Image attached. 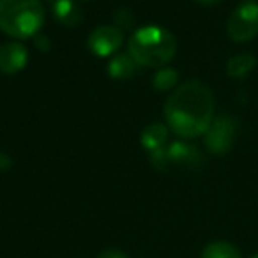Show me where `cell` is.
Segmentation results:
<instances>
[{
    "mask_svg": "<svg viewBox=\"0 0 258 258\" xmlns=\"http://www.w3.org/2000/svg\"><path fill=\"white\" fill-rule=\"evenodd\" d=\"M165 118L168 127L184 140L202 137L214 118V94L204 82L189 80L170 94Z\"/></svg>",
    "mask_w": 258,
    "mask_h": 258,
    "instance_id": "cell-1",
    "label": "cell"
},
{
    "mask_svg": "<svg viewBox=\"0 0 258 258\" xmlns=\"http://www.w3.org/2000/svg\"><path fill=\"white\" fill-rule=\"evenodd\" d=\"M177 51V41L170 30L159 25H144L127 41V53L142 68H165Z\"/></svg>",
    "mask_w": 258,
    "mask_h": 258,
    "instance_id": "cell-2",
    "label": "cell"
},
{
    "mask_svg": "<svg viewBox=\"0 0 258 258\" xmlns=\"http://www.w3.org/2000/svg\"><path fill=\"white\" fill-rule=\"evenodd\" d=\"M44 23L41 0H0V30L15 39L37 36Z\"/></svg>",
    "mask_w": 258,
    "mask_h": 258,
    "instance_id": "cell-3",
    "label": "cell"
},
{
    "mask_svg": "<svg viewBox=\"0 0 258 258\" xmlns=\"http://www.w3.org/2000/svg\"><path fill=\"white\" fill-rule=\"evenodd\" d=\"M228 36L235 43H246L258 34V2L246 0L239 4L230 15L226 23Z\"/></svg>",
    "mask_w": 258,
    "mask_h": 258,
    "instance_id": "cell-4",
    "label": "cell"
},
{
    "mask_svg": "<svg viewBox=\"0 0 258 258\" xmlns=\"http://www.w3.org/2000/svg\"><path fill=\"white\" fill-rule=\"evenodd\" d=\"M237 137V120L230 115H218L204 135L205 147L214 156H225L233 147Z\"/></svg>",
    "mask_w": 258,
    "mask_h": 258,
    "instance_id": "cell-5",
    "label": "cell"
},
{
    "mask_svg": "<svg viewBox=\"0 0 258 258\" xmlns=\"http://www.w3.org/2000/svg\"><path fill=\"white\" fill-rule=\"evenodd\" d=\"M124 44V32L115 25H101L90 32L87 46L97 57H111Z\"/></svg>",
    "mask_w": 258,
    "mask_h": 258,
    "instance_id": "cell-6",
    "label": "cell"
},
{
    "mask_svg": "<svg viewBox=\"0 0 258 258\" xmlns=\"http://www.w3.org/2000/svg\"><path fill=\"white\" fill-rule=\"evenodd\" d=\"M29 62V50L20 41H9L0 46V73L16 75Z\"/></svg>",
    "mask_w": 258,
    "mask_h": 258,
    "instance_id": "cell-7",
    "label": "cell"
},
{
    "mask_svg": "<svg viewBox=\"0 0 258 258\" xmlns=\"http://www.w3.org/2000/svg\"><path fill=\"white\" fill-rule=\"evenodd\" d=\"M51 11H53L57 22L64 27H69V29L80 25L83 20L82 9H80L76 0H55Z\"/></svg>",
    "mask_w": 258,
    "mask_h": 258,
    "instance_id": "cell-8",
    "label": "cell"
},
{
    "mask_svg": "<svg viewBox=\"0 0 258 258\" xmlns=\"http://www.w3.org/2000/svg\"><path fill=\"white\" fill-rule=\"evenodd\" d=\"M166 152H168L170 163H179L186 166H198L202 163L200 151L187 142H172L166 147Z\"/></svg>",
    "mask_w": 258,
    "mask_h": 258,
    "instance_id": "cell-9",
    "label": "cell"
},
{
    "mask_svg": "<svg viewBox=\"0 0 258 258\" xmlns=\"http://www.w3.org/2000/svg\"><path fill=\"white\" fill-rule=\"evenodd\" d=\"M138 68L140 66L129 53H115L108 62V75L115 80H125L131 78L138 71Z\"/></svg>",
    "mask_w": 258,
    "mask_h": 258,
    "instance_id": "cell-10",
    "label": "cell"
},
{
    "mask_svg": "<svg viewBox=\"0 0 258 258\" xmlns=\"http://www.w3.org/2000/svg\"><path fill=\"white\" fill-rule=\"evenodd\" d=\"M166 140H168V127H166L165 124H161V122L149 124L140 135L142 145H144L149 152L165 147Z\"/></svg>",
    "mask_w": 258,
    "mask_h": 258,
    "instance_id": "cell-11",
    "label": "cell"
},
{
    "mask_svg": "<svg viewBox=\"0 0 258 258\" xmlns=\"http://www.w3.org/2000/svg\"><path fill=\"white\" fill-rule=\"evenodd\" d=\"M254 66H256V58H254L253 55L240 53L228 60V64H226V73H228V76H232V78H244V76L253 71Z\"/></svg>",
    "mask_w": 258,
    "mask_h": 258,
    "instance_id": "cell-12",
    "label": "cell"
},
{
    "mask_svg": "<svg viewBox=\"0 0 258 258\" xmlns=\"http://www.w3.org/2000/svg\"><path fill=\"white\" fill-rule=\"evenodd\" d=\"M202 258H242V254L232 242L216 240V242H209L204 247Z\"/></svg>",
    "mask_w": 258,
    "mask_h": 258,
    "instance_id": "cell-13",
    "label": "cell"
},
{
    "mask_svg": "<svg viewBox=\"0 0 258 258\" xmlns=\"http://www.w3.org/2000/svg\"><path fill=\"white\" fill-rule=\"evenodd\" d=\"M179 82V73L173 68H159L152 76V87L159 92H166V90L173 89Z\"/></svg>",
    "mask_w": 258,
    "mask_h": 258,
    "instance_id": "cell-14",
    "label": "cell"
},
{
    "mask_svg": "<svg viewBox=\"0 0 258 258\" xmlns=\"http://www.w3.org/2000/svg\"><path fill=\"white\" fill-rule=\"evenodd\" d=\"M113 22H115V27L120 30L131 29V27L135 25V16H133V13L127 11V9H118L113 16Z\"/></svg>",
    "mask_w": 258,
    "mask_h": 258,
    "instance_id": "cell-15",
    "label": "cell"
},
{
    "mask_svg": "<svg viewBox=\"0 0 258 258\" xmlns=\"http://www.w3.org/2000/svg\"><path fill=\"white\" fill-rule=\"evenodd\" d=\"M151 163L154 165V168L165 170L166 166H168V163H170L166 147H161V149H158V151H152L151 152Z\"/></svg>",
    "mask_w": 258,
    "mask_h": 258,
    "instance_id": "cell-16",
    "label": "cell"
},
{
    "mask_svg": "<svg viewBox=\"0 0 258 258\" xmlns=\"http://www.w3.org/2000/svg\"><path fill=\"white\" fill-rule=\"evenodd\" d=\"M34 43H36L37 50H41V51L51 50V43H50V37L48 36H43V34H41V36H36V41H34Z\"/></svg>",
    "mask_w": 258,
    "mask_h": 258,
    "instance_id": "cell-17",
    "label": "cell"
},
{
    "mask_svg": "<svg viewBox=\"0 0 258 258\" xmlns=\"http://www.w3.org/2000/svg\"><path fill=\"white\" fill-rule=\"evenodd\" d=\"M97 258H129V256L120 249H106L97 254Z\"/></svg>",
    "mask_w": 258,
    "mask_h": 258,
    "instance_id": "cell-18",
    "label": "cell"
},
{
    "mask_svg": "<svg viewBox=\"0 0 258 258\" xmlns=\"http://www.w3.org/2000/svg\"><path fill=\"white\" fill-rule=\"evenodd\" d=\"M13 166V159L6 152H0V172H6Z\"/></svg>",
    "mask_w": 258,
    "mask_h": 258,
    "instance_id": "cell-19",
    "label": "cell"
},
{
    "mask_svg": "<svg viewBox=\"0 0 258 258\" xmlns=\"http://www.w3.org/2000/svg\"><path fill=\"white\" fill-rule=\"evenodd\" d=\"M198 4H204V6H214V4H219L221 0H197Z\"/></svg>",
    "mask_w": 258,
    "mask_h": 258,
    "instance_id": "cell-20",
    "label": "cell"
},
{
    "mask_svg": "<svg viewBox=\"0 0 258 258\" xmlns=\"http://www.w3.org/2000/svg\"><path fill=\"white\" fill-rule=\"evenodd\" d=\"M80 2H92V0H80Z\"/></svg>",
    "mask_w": 258,
    "mask_h": 258,
    "instance_id": "cell-21",
    "label": "cell"
},
{
    "mask_svg": "<svg viewBox=\"0 0 258 258\" xmlns=\"http://www.w3.org/2000/svg\"><path fill=\"white\" fill-rule=\"evenodd\" d=\"M253 258H258V254H254V256H253Z\"/></svg>",
    "mask_w": 258,
    "mask_h": 258,
    "instance_id": "cell-22",
    "label": "cell"
}]
</instances>
